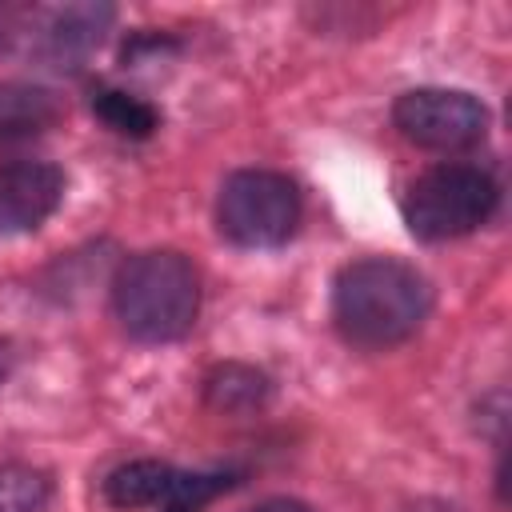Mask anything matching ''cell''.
I'll list each match as a JSON object with an SVG mask.
<instances>
[{"label":"cell","mask_w":512,"mask_h":512,"mask_svg":"<svg viewBox=\"0 0 512 512\" xmlns=\"http://www.w3.org/2000/svg\"><path fill=\"white\" fill-rule=\"evenodd\" d=\"M428 280L400 260L368 256L336 276L332 316L360 348H388L408 340L428 316Z\"/></svg>","instance_id":"obj_1"},{"label":"cell","mask_w":512,"mask_h":512,"mask_svg":"<svg viewBox=\"0 0 512 512\" xmlns=\"http://www.w3.org/2000/svg\"><path fill=\"white\" fill-rule=\"evenodd\" d=\"M112 308L124 332L144 344L180 340L200 308L196 268L180 252H140L116 272Z\"/></svg>","instance_id":"obj_2"},{"label":"cell","mask_w":512,"mask_h":512,"mask_svg":"<svg viewBox=\"0 0 512 512\" xmlns=\"http://www.w3.org/2000/svg\"><path fill=\"white\" fill-rule=\"evenodd\" d=\"M496 208V184L472 164H440L412 180L404 220L420 240H456L480 228Z\"/></svg>","instance_id":"obj_3"},{"label":"cell","mask_w":512,"mask_h":512,"mask_svg":"<svg viewBox=\"0 0 512 512\" xmlns=\"http://www.w3.org/2000/svg\"><path fill=\"white\" fill-rule=\"evenodd\" d=\"M220 232L240 248H272L296 232L300 196L296 184L280 172L244 168L232 172L216 200Z\"/></svg>","instance_id":"obj_4"},{"label":"cell","mask_w":512,"mask_h":512,"mask_svg":"<svg viewBox=\"0 0 512 512\" xmlns=\"http://www.w3.org/2000/svg\"><path fill=\"white\" fill-rule=\"evenodd\" d=\"M396 128L432 152L472 148L488 132V112L476 96L456 88H412L396 100Z\"/></svg>","instance_id":"obj_5"},{"label":"cell","mask_w":512,"mask_h":512,"mask_svg":"<svg viewBox=\"0 0 512 512\" xmlns=\"http://www.w3.org/2000/svg\"><path fill=\"white\" fill-rule=\"evenodd\" d=\"M64 196V176L52 164L20 160L0 168V232L40 228Z\"/></svg>","instance_id":"obj_6"},{"label":"cell","mask_w":512,"mask_h":512,"mask_svg":"<svg viewBox=\"0 0 512 512\" xmlns=\"http://www.w3.org/2000/svg\"><path fill=\"white\" fill-rule=\"evenodd\" d=\"M108 20H112V8H92V4H72L56 12L40 32L44 56L56 60L60 68H72L80 56L92 52V44H100V32Z\"/></svg>","instance_id":"obj_7"},{"label":"cell","mask_w":512,"mask_h":512,"mask_svg":"<svg viewBox=\"0 0 512 512\" xmlns=\"http://www.w3.org/2000/svg\"><path fill=\"white\" fill-rule=\"evenodd\" d=\"M64 116L60 100L36 84H0V144L40 136Z\"/></svg>","instance_id":"obj_8"},{"label":"cell","mask_w":512,"mask_h":512,"mask_svg":"<svg viewBox=\"0 0 512 512\" xmlns=\"http://www.w3.org/2000/svg\"><path fill=\"white\" fill-rule=\"evenodd\" d=\"M172 468L160 460H132L120 464L108 480H104V496L116 508H144V504H160V496L172 484Z\"/></svg>","instance_id":"obj_9"},{"label":"cell","mask_w":512,"mask_h":512,"mask_svg":"<svg viewBox=\"0 0 512 512\" xmlns=\"http://www.w3.org/2000/svg\"><path fill=\"white\" fill-rule=\"evenodd\" d=\"M204 396L216 412H248L256 404H264L268 396V380L256 368L244 364H220L208 380H204Z\"/></svg>","instance_id":"obj_10"},{"label":"cell","mask_w":512,"mask_h":512,"mask_svg":"<svg viewBox=\"0 0 512 512\" xmlns=\"http://www.w3.org/2000/svg\"><path fill=\"white\" fill-rule=\"evenodd\" d=\"M92 108H96V116H100L112 132H120V136L144 140V136H152V132L160 128L156 108H152L148 100L132 96V92H100Z\"/></svg>","instance_id":"obj_11"},{"label":"cell","mask_w":512,"mask_h":512,"mask_svg":"<svg viewBox=\"0 0 512 512\" xmlns=\"http://www.w3.org/2000/svg\"><path fill=\"white\" fill-rule=\"evenodd\" d=\"M52 484L32 464H0V512H44Z\"/></svg>","instance_id":"obj_12"},{"label":"cell","mask_w":512,"mask_h":512,"mask_svg":"<svg viewBox=\"0 0 512 512\" xmlns=\"http://www.w3.org/2000/svg\"><path fill=\"white\" fill-rule=\"evenodd\" d=\"M232 476H220V472H176L168 492L160 496V512H200L212 496L228 492Z\"/></svg>","instance_id":"obj_13"},{"label":"cell","mask_w":512,"mask_h":512,"mask_svg":"<svg viewBox=\"0 0 512 512\" xmlns=\"http://www.w3.org/2000/svg\"><path fill=\"white\" fill-rule=\"evenodd\" d=\"M248 512H312V508L300 504V500H264V504H256Z\"/></svg>","instance_id":"obj_14"},{"label":"cell","mask_w":512,"mask_h":512,"mask_svg":"<svg viewBox=\"0 0 512 512\" xmlns=\"http://www.w3.org/2000/svg\"><path fill=\"white\" fill-rule=\"evenodd\" d=\"M12 364H16V352H12V344H8V340H0V384L8 380Z\"/></svg>","instance_id":"obj_15"}]
</instances>
